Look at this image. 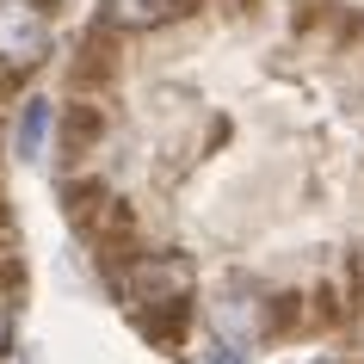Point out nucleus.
<instances>
[{
    "label": "nucleus",
    "mask_w": 364,
    "mask_h": 364,
    "mask_svg": "<svg viewBox=\"0 0 364 364\" xmlns=\"http://www.w3.org/2000/svg\"><path fill=\"white\" fill-rule=\"evenodd\" d=\"M204 364H241V352H229V346H216V352H210Z\"/></svg>",
    "instance_id": "4"
},
{
    "label": "nucleus",
    "mask_w": 364,
    "mask_h": 364,
    "mask_svg": "<svg viewBox=\"0 0 364 364\" xmlns=\"http://www.w3.org/2000/svg\"><path fill=\"white\" fill-rule=\"evenodd\" d=\"M43 43H50V25H43L38 6H25V0H13V6H0V56L13 62H38Z\"/></svg>",
    "instance_id": "1"
},
{
    "label": "nucleus",
    "mask_w": 364,
    "mask_h": 364,
    "mask_svg": "<svg viewBox=\"0 0 364 364\" xmlns=\"http://www.w3.org/2000/svg\"><path fill=\"white\" fill-rule=\"evenodd\" d=\"M167 13H179V0H112L117 25H154V19H167Z\"/></svg>",
    "instance_id": "3"
},
{
    "label": "nucleus",
    "mask_w": 364,
    "mask_h": 364,
    "mask_svg": "<svg viewBox=\"0 0 364 364\" xmlns=\"http://www.w3.org/2000/svg\"><path fill=\"white\" fill-rule=\"evenodd\" d=\"M6 259H13V235H0V266H6Z\"/></svg>",
    "instance_id": "5"
},
{
    "label": "nucleus",
    "mask_w": 364,
    "mask_h": 364,
    "mask_svg": "<svg viewBox=\"0 0 364 364\" xmlns=\"http://www.w3.org/2000/svg\"><path fill=\"white\" fill-rule=\"evenodd\" d=\"M0 340H6V309H0Z\"/></svg>",
    "instance_id": "6"
},
{
    "label": "nucleus",
    "mask_w": 364,
    "mask_h": 364,
    "mask_svg": "<svg viewBox=\"0 0 364 364\" xmlns=\"http://www.w3.org/2000/svg\"><path fill=\"white\" fill-rule=\"evenodd\" d=\"M50 124H56V105H50V99H31V105H25V117H19V154H25V161H38V154H43Z\"/></svg>",
    "instance_id": "2"
}]
</instances>
